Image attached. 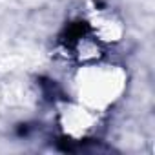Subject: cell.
Listing matches in <instances>:
<instances>
[{"label":"cell","mask_w":155,"mask_h":155,"mask_svg":"<svg viewBox=\"0 0 155 155\" xmlns=\"http://www.w3.org/2000/svg\"><path fill=\"white\" fill-rule=\"evenodd\" d=\"M86 26L90 35L106 46L122 42L126 35V24L122 17L106 6H90L86 9Z\"/></svg>","instance_id":"3"},{"label":"cell","mask_w":155,"mask_h":155,"mask_svg":"<svg viewBox=\"0 0 155 155\" xmlns=\"http://www.w3.org/2000/svg\"><path fill=\"white\" fill-rule=\"evenodd\" d=\"M128 86V71L115 62L93 60L79 64L73 73L75 99L88 108L104 113L115 106Z\"/></svg>","instance_id":"1"},{"label":"cell","mask_w":155,"mask_h":155,"mask_svg":"<svg viewBox=\"0 0 155 155\" xmlns=\"http://www.w3.org/2000/svg\"><path fill=\"white\" fill-rule=\"evenodd\" d=\"M99 120H101L99 111L88 108L77 99L60 101L57 104V124L60 131L73 140H82L90 137L97 130Z\"/></svg>","instance_id":"2"}]
</instances>
